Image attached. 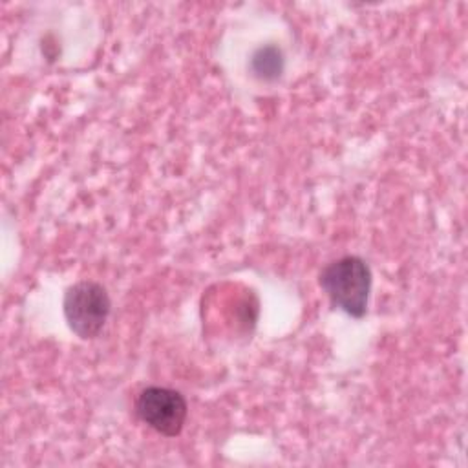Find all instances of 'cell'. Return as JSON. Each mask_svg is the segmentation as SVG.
<instances>
[{
	"mask_svg": "<svg viewBox=\"0 0 468 468\" xmlns=\"http://www.w3.org/2000/svg\"><path fill=\"white\" fill-rule=\"evenodd\" d=\"M320 287L331 303L353 318H362L371 291V269L358 256H342L320 272Z\"/></svg>",
	"mask_w": 468,
	"mask_h": 468,
	"instance_id": "6da1fadb",
	"label": "cell"
},
{
	"mask_svg": "<svg viewBox=\"0 0 468 468\" xmlns=\"http://www.w3.org/2000/svg\"><path fill=\"white\" fill-rule=\"evenodd\" d=\"M110 309L112 302L108 291L97 282L82 280L68 287L64 292V318L68 327L79 338H95L102 331L110 316Z\"/></svg>",
	"mask_w": 468,
	"mask_h": 468,
	"instance_id": "7a4b0ae2",
	"label": "cell"
},
{
	"mask_svg": "<svg viewBox=\"0 0 468 468\" xmlns=\"http://www.w3.org/2000/svg\"><path fill=\"white\" fill-rule=\"evenodd\" d=\"M133 408L135 415L146 426L165 437L179 435L188 413L185 397L179 391L163 386L144 388L137 395Z\"/></svg>",
	"mask_w": 468,
	"mask_h": 468,
	"instance_id": "3957f363",
	"label": "cell"
},
{
	"mask_svg": "<svg viewBox=\"0 0 468 468\" xmlns=\"http://www.w3.org/2000/svg\"><path fill=\"white\" fill-rule=\"evenodd\" d=\"M250 71L261 80H276L283 71L282 49L274 44L258 48L250 57Z\"/></svg>",
	"mask_w": 468,
	"mask_h": 468,
	"instance_id": "277c9868",
	"label": "cell"
}]
</instances>
